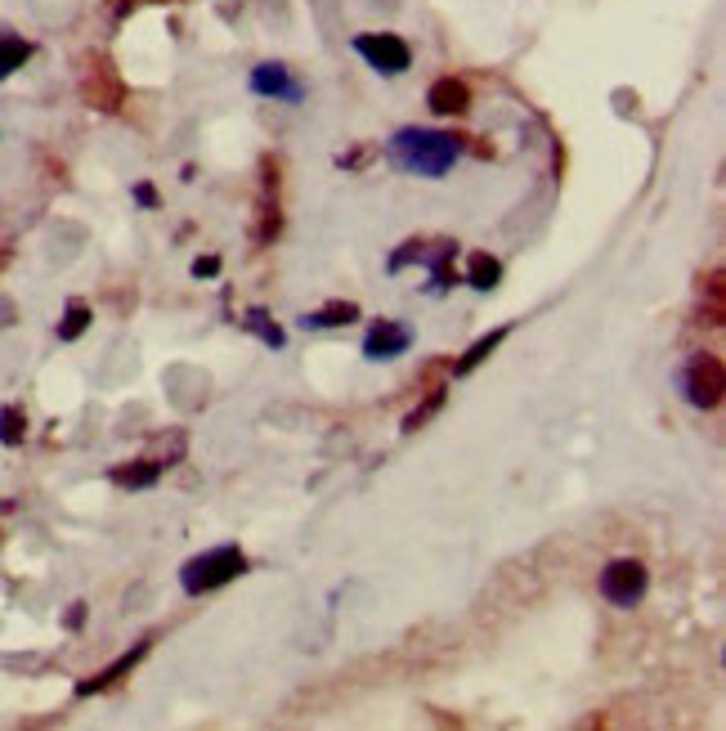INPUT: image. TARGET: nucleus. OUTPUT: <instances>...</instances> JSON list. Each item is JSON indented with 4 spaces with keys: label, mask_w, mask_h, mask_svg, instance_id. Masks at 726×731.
<instances>
[{
    "label": "nucleus",
    "mask_w": 726,
    "mask_h": 731,
    "mask_svg": "<svg viewBox=\"0 0 726 731\" xmlns=\"http://www.w3.org/2000/svg\"><path fill=\"white\" fill-rule=\"evenodd\" d=\"M27 59H32V41H23V36H14V32L0 27V81L14 77Z\"/></svg>",
    "instance_id": "17"
},
{
    "label": "nucleus",
    "mask_w": 726,
    "mask_h": 731,
    "mask_svg": "<svg viewBox=\"0 0 726 731\" xmlns=\"http://www.w3.org/2000/svg\"><path fill=\"white\" fill-rule=\"evenodd\" d=\"M220 274V256H198L193 261V278H215Z\"/></svg>",
    "instance_id": "25"
},
{
    "label": "nucleus",
    "mask_w": 726,
    "mask_h": 731,
    "mask_svg": "<svg viewBox=\"0 0 726 731\" xmlns=\"http://www.w3.org/2000/svg\"><path fill=\"white\" fill-rule=\"evenodd\" d=\"M5 261H10V252H0V269H5Z\"/></svg>",
    "instance_id": "28"
},
{
    "label": "nucleus",
    "mask_w": 726,
    "mask_h": 731,
    "mask_svg": "<svg viewBox=\"0 0 726 731\" xmlns=\"http://www.w3.org/2000/svg\"><path fill=\"white\" fill-rule=\"evenodd\" d=\"M462 153H467V135L431 131V126H404L386 140L390 166H400L404 176H417V180H444Z\"/></svg>",
    "instance_id": "1"
},
{
    "label": "nucleus",
    "mask_w": 726,
    "mask_h": 731,
    "mask_svg": "<svg viewBox=\"0 0 726 731\" xmlns=\"http://www.w3.org/2000/svg\"><path fill=\"white\" fill-rule=\"evenodd\" d=\"M243 328H247V332H256L269 351H283V346H288V332L278 328V323H269V319H265V310H247Z\"/></svg>",
    "instance_id": "21"
},
{
    "label": "nucleus",
    "mask_w": 726,
    "mask_h": 731,
    "mask_svg": "<svg viewBox=\"0 0 726 731\" xmlns=\"http://www.w3.org/2000/svg\"><path fill=\"white\" fill-rule=\"evenodd\" d=\"M377 153H381L377 144H359V148H350V153H337V166H342V171H364V166H372Z\"/></svg>",
    "instance_id": "24"
},
{
    "label": "nucleus",
    "mask_w": 726,
    "mask_h": 731,
    "mask_svg": "<svg viewBox=\"0 0 726 731\" xmlns=\"http://www.w3.org/2000/svg\"><path fill=\"white\" fill-rule=\"evenodd\" d=\"M81 624H86V606L77 601V606L68 610V629H81Z\"/></svg>",
    "instance_id": "27"
},
{
    "label": "nucleus",
    "mask_w": 726,
    "mask_h": 731,
    "mask_svg": "<svg viewBox=\"0 0 726 731\" xmlns=\"http://www.w3.org/2000/svg\"><path fill=\"white\" fill-rule=\"evenodd\" d=\"M355 319H359V306H355V301H327V306L310 310V314L301 319V328H305V332H323V328H346V323H355Z\"/></svg>",
    "instance_id": "15"
},
{
    "label": "nucleus",
    "mask_w": 726,
    "mask_h": 731,
    "mask_svg": "<svg viewBox=\"0 0 726 731\" xmlns=\"http://www.w3.org/2000/svg\"><path fill=\"white\" fill-rule=\"evenodd\" d=\"M454 256H458V243H454V239H431L422 265H426V274H431V292H435V297H444L449 288L462 284V274L454 269Z\"/></svg>",
    "instance_id": "11"
},
{
    "label": "nucleus",
    "mask_w": 726,
    "mask_h": 731,
    "mask_svg": "<svg viewBox=\"0 0 726 731\" xmlns=\"http://www.w3.org/2000/svg\"><path fill=\"white\" fill-rule=\"evenodd\" d=\"M426 247H431V239H409L400 252H390V261H386V269L390 274H400V269H409V265H422V256H426Z\"/></svg>",
    "instance_id": "23"
},
{
    "label": "nucleus",
    "mask_w": 726,
    "mask_h": 731,
    "mask_svg": "<svg viewBox=\"0 0 726 731\" xmlns=\"http://www.w3.org/2000/svg\"><path fill=\"white\" fill-rule=\"evenodd\" d=\"M27 440V413L19 409V405H5L0 409V444H23Z\"/></svg>",
    "instance_id": "22"
},
{
    "label": "nucleus",
    "mask_w": 726,
    "mask_h": 731,
    "mask_svg": "<svg viewBox=\"0 0 726 731\" xmlns=\"http://www.w3.org/2000/svg\"><path fill=\"white\" fill-rule=\"evenodd\" d=\"M135 202L144 207V211H157V189L144 180V185H135Z\"/></svg>",
    "instance_id": "26"
},
{
    "label": "nucleus",
    "mask_w": 726,
    "mask_h": 731,
    "mask_svg": "<svg viewBox=\"0 0 726 731\" xmlns=\"http://www.w3.org/2000/svg\"><path fill=\"white\" fill-rule=\"evenodd\" d=\"M444 400H449V390H444V386H426V400L404 418V435H413V431H422L439 409H444Z\"/></svg>",
    "instance_id": "19"
},
{
    "label": "nucleus",
    "mask_w": 726,
    "mask_h": 731,
    "mask_svg": "<svg viewBox=\"0 0 726 731\" xmlns=\"http://www.w3.org/2000/svg\"><path fill=\"white\" fill-rule=\"evenodd\" d=\"M153 651V638H144V642H135L126 655H118L113 664H108V668H99L94 673V678H86V683H77V696L86 700V696H99V691H108V687H118L122 678H126V673H135L139 668V660Z\"/></svg>",
    "instance_id": "10"
},
{
    "label": "nucleus",
    "mask_w": 726,
    "mask_h": 731,
    "mask_svg": "<svg viewBox=\"0 0 726 731\" xmlns=\"http://www.w3.org/2000/svg\"><path fill=\"white\" fill-rule=\"evenodd\" d=\"M252 95L278 99V103H301V99H305V86L292 77L288 64H260V68H252Z\"/></svg>",
    "instance_id": "9"
},
{
    "label": "nucleus",
    "mask_w": 726,
    "mask_h": 731,
    "mask_svg": "<svg viewBox=\"0 0 726 731\" xmlns=\"http://www.w3.org/2000/svg\"><path fill=\"white\" fill-rule=\"evenodd\" d=\"M596 588H601V597H605L610 606L633 610V606H641L646 592H650V571H646V561H637V556H619V561H610V566L601 571Z\"/></svg>",
    "instance_id": "4"
},
{
    "label": "nucleus",
    "mask_w": 726,
    "mask_h": 731,
    "mask_svg": "<svg viewBox=\"0 0 726 731\" xmlns=\"http://www.w3.org/2000/svg\"><path fill=\"white\" fill-rule=\"evenodd\" d=\"M94 323V314H90V306L86 301H68V310H64V319H59V342H77V336H86V328Z\"/></svg>",
    "instance_id": "20"
},
{
    "label": "nucleus",
    "mask_w": 726,
    "mask_h": 731,
    "mask_svg": "<svg viewBox=\"0 0 726 731\" xmlns=\"http://www.w3.org/2000/svg\"><path fill=\"white\" fill-rule=\"evenodd\" d=\"M283 234V207H278V162H260V193H256V215H252V247H273Z\"/></svg>",
    "instance_id": "6"
},
{
    "label": "nucleus",
    "mask_w": 726,
    "mask_h": 731,
    "mask_svg": "<svg viewBox=\"0 0 726 731\" xmlns=\"http://www.w3.org/2000/svg\"><path fill=\"white\" fill-rule=\"evenodd\" d=\"M355 54L377 77H404L413 68V49L395 32H364V36H355Z\"/></svg>",
    "instance_id": "5"
},
{
    "label": "nucleus",
    "mask_w": 726,
    "mask_h": 731,
    "mask_svg": "<svg viewBox=\"0 0 726 731\" xmlns=\"http://www.w3.org/2000/svg\"><path fill=\"white\" fill-rule=\"evenodd\" d=\"M700 323H708V328L726 323V274L722 269L700 274Z\"/></svg>",
    "instance_id": "13"
},
{
    "label": "nucleus",
    "mask_w": 726,
    "mask_h": 731,
    "mask_svg": "<svg viewBox=\"0 0 726 731\" xmlns=\"http://www.w3.org/2000/svg\"><path fill=\"white\" fill-rule=\"evenodd\" d=\"M243 575H247V552L234 547V543H220V547H206V552H198L193 561H185L180 588H185L189 597H202V592H215V588L243 579Z\"/></svg>",
    "instance_id": "2"
},
{
    "label": "nucleus",
    "mask_w": 726,
    "mask_h": 731,
    "mask_svg": "<svg viewBox=\"0 0 726 731\" xmlns=\"http://www.w3.org/2000/svg\"><path fill=\"white\" fill-rule=\"evenodd\" d=\"M462 284H471L476 292H493V288L502 284V261H493L489 252H476L471 265H467V278H462Z\"/></svg>",
    "instance_id": "18"
},
{
    "label": "nucleus",
    "mask_w": 726,
    "mask_h": 731,
    "mask_svg": "<svg viewBox=\"0 0 726 731\" xmlns=\"http://www.w3.org/2000/svg\"><path fill=\"white\" fill-rule=\"evenodd\" d=\"M409 351H413V328L400 323V319H381L364 336V359L368 364H390V359H400Z\"/></svg>",
    "instance_id": "8"
},
{
    "label": "nucleus",
    "mask_w": 726,
    "mask_h": 731,
    "mask_svg": "<svg viewBox=\"0 0 726 731\" xmlns=\"http://www.w3.org/2000/svg\"><path fill=\"white\" fill-rule=\"evenodd\" d=\"M161 472H166V463H157V458H135V463L113 467V472H108V480H113L118 489H153V485L161 480Z\"/></svg>",
    "instance_id": "14"
},
{
    "label": "nucleus",
    "mask_w": 726,
    "mask_h": 731,
    "mask_svg": "<svg viewBox=\"0 0 726 731\" xmlns=\"http://www.w3.org/2000/svg\"><path fill=\"white\" fill-rule=\"evenodd\" d=\"M507 332H512V328H493L489 336H480V342H476L462 359H454V364H449V373H454V377H471V373H476V368H480V364H484V359H489L502 342H507Z\"/></svg>",
    "instance_id": "16"
},
{
    "label": "nucleus",
    "mask_w": 726,
    "mask_h": 731,
    "mask_svg": "<svg viewBox=\"0 0 726 731\" xmlns=\"http://www.w3.org/2000/svg\"><path fill=\"white\" fill-rule=\"evenodd\" d=\"M81 99L99 112H118L126 103V81L118 77L113 59L108 54H90L86 68H81Z\"/></svg>",
    "instance_id": "7"
},
{
    "label": "nucleus",
    "mask_w": 726,
    "mask_h": 731,
    "mask_svg": "<svg viewBox=\"0 0 726 731\" xmlns=\"http://www.w3.org/2000/svg\"><path fill=\"white\" fill-rule=\"evenodd\" d=\"M678 390H682V400L700 413L717 409L722 405V390H726V368L713 351H695L686 355V364L678 368Z\"/></svg>",
    "instance_id": "3"
},
{
    "label": "nucleus",
    "mask_w": 726,
    "mask_h": 731,
    "mask_svg": "<svg viewBox=\"0 0 726 731\" xmlns=\"http://www.w3.org/2000/svg\"><path fill=\"white\" fill-rule=\"evenodd\" d=\"M426 108L435 112V118H462V112L471 108V86L458 81V77H439L426 90Z\"/></svg>",
    "instance_id": "12"
}]
</instances>
